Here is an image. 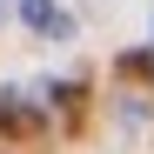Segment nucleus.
I'll return each instance as SVG.
<instances>
[{"label":"nucleus","mask_w":154,"mask_h":154,"mask_svg":"<svg viewBox=\"0 0 154 154\" xmlns=\"http://www.w3.org/2000/svg\"><path fill=\"white\" fill-rule=\"evenodd\" d=\"M0 7H7V0H0Z\"/></svg>","instance_id":"2"},{"label":"nucleus","mask_w":154,"mask_h":154,"mask_svg":"<svg viewBox=\"0 0 154 154\" xmlns=\"http://www.w3.org/2000/svg\"><path fill=\"white\" fill-rule=\"evenodd\" d=\"M20 14H27V27H40V34H54V40H67L74 34V20L54 7V0H20Z\"/></svg>","instance_id":"1"}]
</instances>
